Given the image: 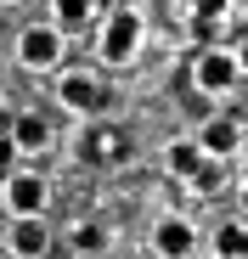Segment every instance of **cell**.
Listing matches in <instances>:
<instances>
[{
  "instance_id": "1",
  "label": "cell",
  "mask_w": 248,
  "mask_h": 259,
  "mask_svg": "<svg viewBox=\"0 0 248 259\" xmlns=\"http://www.w3.org/2000/svg\"><path fill=\"white\" fill-rule=\"evenodd\" d=\"M0 203L12 208V220H39V214H46V175H34V169H12Z\"/></svg>"
},
{
  "instance_id": "2",
  "label": "cell",
  "mask_w": 248,
  "mask_h": 259,
  "mask_svg": "<svg viewBox=\"0 0 248 259\" xmlns=\"http://www.w3.org/2000/svg\"><path fill=\"white\" fill-rule=\"evenodd\" d=\"M17 62L34 68V73H51V68L62 62V28H51V23L23 28V34H17Z\"/></svg>"
},
{
  "instance_id": "3",
  "label": "cell",
  "mask_w": 248,
  "mask_h": 259,
  "mask_svg": "<svg viewBox=\"0 0 248 259\" xmlns=\"http://www.w3.org/2000/svg\"><path fill=\"white\" fill-rule=\"evenodd\" d=\"M136 39H141V17H136V12H113L107 28H102V57H107V62H130Z\"/></svg>"
},
{
  "instance_id": "4",
  "label": "cell",
  "mask_w": 248,
  "mask_h": 259,
  "mask_svg": "<svg viewBox=\"0 0 248 259\" xmlns=\"http://www.w3.org/2000/svg\"><path fill=\"white\" fill-rule=\"evenodd\" d=\"M237 57L231 51H203L197 57V91H209V96H220V91H231L237 84Z\"/></svg>"
},
{
  "instance_id": "5",
  "label": "cell",
  "mask_w": 248,
  "mask_h": 259,
  "mask_svg": "<svg viewBox=\"0 0 248 259\" xmlns=\"http://www.w3.org/2000/svg\"><path fill=\"white\" fill-rule=\"evenodd\" d=\"M46 248H51L46 220H12V231H6V253H17V259H39Z\"/></svg>"
},
{
  "instance_id": "6",
  "label": "cell",
  "mask_w": 248,
  "mask_h": 259,
  "mask_svg": "<svg viewBox=\"0 0 248 259\" xmlns=\"http://www.w3.org/2000/svg\"><path fill=\"white\" fill-rule=\"evenodd\" d=\"M57 102H62V107H73V113H96V107H102V84H96L91 73H62Z\"/></svg>"
},
{
  "instance_id": "7",
  "label": "cell",
  "mask_w": 248,
  "mask_h": 259,
  "mask_svg": "<svg viewBox=\"0 0 248 259\" xmlns=\"http://www.w3.org/2000/svg\"><path fill=\"white\" fill-rule=\"evenodd\" d=\"M152 248H158L163 259H186V253L197 248V231H192L186 220H158V226H152Z\"/></svg>"
},
{
  "instance_id": "8",
  "label": "cell",
  "mask_w": 248,
  "mask_h": 259,
  "mask_svg": "<svg viewBox=\"0 0 248 259\" xmlns=\"http://www.w3.org/2000/svg\"><path fill=\"white\" fill-rule=\"evenodd\" d=\"M197 147L209 152V158H226V152H237V147H242V130H237L231 118H209V124L197 130Z\"/></svg>"
},
{
  "instance_id": "9",
  "label": "cell",
  "mask_w": 248,
  "mask_h": 259,
  "mask_svg": "<svg viewBox=\"0 0 248 259\" xmlns=\"http://www.w3.org/2000/svg\"><path fill=\"white\" fill-rule=\"evenodd\" d=\"M203 169H209V152H203L197 141H175L170 147V175H181V181H203Z\"/></svg>"
},
{
  "instance_id": "10",
  "label": "cell",
  "mask_w": 248,
  "mask_h": 259,
  "mask_svg": "<svg viewBox=\"0 0 248 259\" xmlns=\"http://www.w3.org/2000/svg\"><path fill=\"white\" fill-rule=\"evenodd\" d=\"M12 141H17V152H39L51 141V124L39 118V113H17V124H12Z\"/></svg>"
},
{
  "instance_id": "11",
  "label": "cell",
  "mask_w": 248,
  "mask_h": 259,
  "mask_svg": "<svg viewBox=\"0 0 248 259\" xmlns=\"http://www.w3.org/2000/svg\"><path fill=\"white\" fill-rule=\"evenodd\" d=\"M102 242H107L102 226H91V220H85V226H73V253H85V259H91V253H102Z\"/></svg>"
},
{
  "instance_id": "12",
  "label": "cell",
  "mask_w": 248,
  "mask_h": 259,
  "mask_svg": "<svg viewBox=\"0 0 248 259\" xmlns=\"http://www.w3.org/2000/svg\"><path fill=\"white\" fill-rule=\"evenodd\" d=\"M51 6H57V23H62V28H79V23L96 12L91 0H51Z\"/></svg>"
},
{
  "instance_id": "13",
  "label": "cell",
  "mask_w": 248,
  "mask_h": 259,
  "mask_svg": "<svg viewBox=\"0 0 248 259\" xmlns=\"http://www.w3.org/2000/svg\"><path fill=\"white\" fill-rule=\"evenodd\" d=\"M231 12V0H192V23H220Z\"/></svg>"
},
{
  "instance_id": "14",
  "label": "cell",
  "mask_w": 248,
  "mask_h": 259,
  "mask_svg": "<svg viewBox=\"0 0 248 259\" xmlns=\"http://www.w3.org/2000/svg\"><path fill=\"white\" fill-rule=\"evenodd\" d=\"M215 253H220V259H242V226H226V231L215 237Z\"/></svg>"
},
{
  "instance_id": "15",
  "label": "cell",
  "mask_w": 248,
  "mask_h": 259,
  "mask_svg": "<svg viewBox=\"0 0 248 259\" xmlns=\"http://www.w3.org/2000/svg\"><path fill=\"white\" fill-rule=\"evenodd\" d=\"M12 158H17V141L12 130H0V175H12Z\"/></svg>"
},
{
  "instance_id": "16",
  "label": "cell",
  "mask_w": 248,
  "mask_h": 259,
  "mask_svg": "<svg viewBox=\"0 0 248 259\" xmlns=\"http://www.w3.org/2000/svg\"><path fill=\"white\" fill-rule=\"evenodd\" d=\"M237 68L248 73V34H242V46H237Z\"/></svg>"
},
{
  "instance_id": "17",
  "label": "cell",
  "mask_w": 248,
  "mask_h": 259,
  "mask_svg": "<svg viewBox=\"0 0 248 259\" xmlns=\"http://www.w3.org/2000/svg\"><path fill=\"white\" fill-rule=\"evenodd\" d=\"M242 259H248V226H242Z\"/></svg>"
},
{
  "instance_id": "18",
  "label": "cell",
  "mask_w": 248,
  "mask_h": 259,
  "mask_svg": "<svg viewBox=\"0 0 248 259\" xmlns=\"http://www.w3.org/2000/svg\"><path fill=\"white\" fill-rule=\"evenodd\" d=\"M0 192H6V175H0Z\"/></svg>"
},
{
  "instance_id": "19",
  "label": "cell",
  "mask_w": 248,
  "mask_h": 259,
  "mask_svg": "<svg viewBox=\"0 0 248 259\" xmlns=\"http://www.w3.org/2000/svg\"><path fill=\"white\" fill-rule=\"evenodd\" d=\"M0 253H6V237H0Z\"/></svg>"
}]
</instances>
